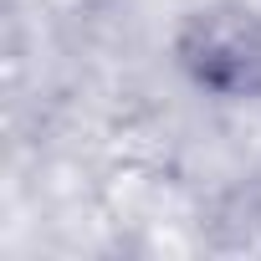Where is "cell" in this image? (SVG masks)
<instances>
[{"label": "cell", "mask_w": 261, "mask_h": 261, "mask_svg": "<svg viewBox=\"0 0 261 261\" xmlns=\"http://www.w3.org/2000/svg\"><path fill=\"white\" fill-rule=\"evenodd\" d=\"M169 57L200 97L225 108L261 102V6L246 0L190 6L169 31Z\"/></svg>", "instance_id": "1"}]
</instances>
